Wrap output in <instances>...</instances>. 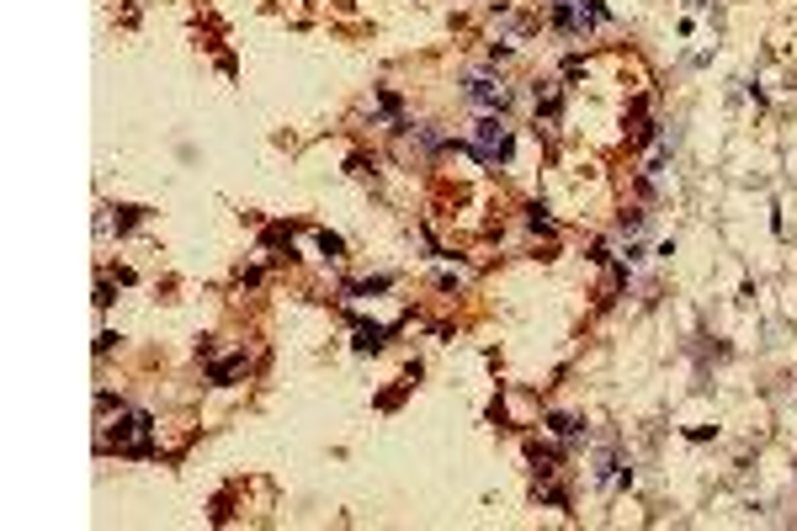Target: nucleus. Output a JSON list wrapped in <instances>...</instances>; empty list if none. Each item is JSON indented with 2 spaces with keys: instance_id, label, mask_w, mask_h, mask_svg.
<instances>
[{
  "instance_id": "7ed1b4c3",
  "label": "nucleus",
  "mask_w": 797,
  "mask_h": 531,
  "mask_svg": "<svg viewBox=\"0 0 797 531\" xmlns=\"http://www.w3.org/2000/svg\"><path fill=\"white\" fill-rule=\"evenodd\" d=\"M468 101H473V107H489V112H505L510 107V91H505V85H495V80H484V74H473V80H468Z\"/></svg>"
},
{
  "instance_id": "4468645a",
  "label": "nucleus",
  "mask_w": 797,
  "mask_h": 531,
  "mask_svg": "<svg viewBox=\"0 0 797 531\" xmlns=\"http://www.w3.org/2000/svg\"><path fill=\"white\" fill-rule=\"evenodd\" d=\"M112 346H117V335H112V329H101V335H96V356H112Z\"/></svg>"
},
{
  "instance_id": "9d476101",
  "label": "nucleus",
  "mask_w": 797,
  "mask_h": 531,
  "mask_svg": "<svg viewBox=\"0 0 797 531\" xmlns=\"http://www.w3.org/2000/svg\"><path fill=\"white\" fill-rule=\"evenodd\" d=\"M319 255H330V261H340V255H346V244H340V234H319Z\"/></svg>"
},
{
  "instance_id": "ddd939ff",
  "label": "nucleus",
  "mask_w": 797,
  "mask_h": 531,
  "mask_svg": "<svg viewBox=\"0 0 797 531\" xmlns=\"http://www.w3.org/2000/svg\"><path fill=\"white\" fill-rule=\"evenodd\" d=\"M112 298H117V292H112V282H96V308H112Z\"/></svg>"
},
{
  "instance_id": "2eb2a0df",
  "label": "nucleus",
  "mask_w": 797,
  "mask_h": 531,
  "mask_svg": "<svg viewBox=\"0 0 797 531\" xmlns=\"http://www.w3.org/2000/svg\"><path fill=\"white\" fill-rule=\"evenodd\" d=\"M553 6H569V0H553Z\"/></svg>"
},
{
  "instance_id": "0eeeda50",
  "label": "nucleus",
  "mask_w": 797,
  "mask_h": 531,
  "mask_svg": "<svg viewBox=\"0 0 797 531\" xmlns=\"http://www.w3.org/2000/svg\"><path fill=\"white\" fill-rule=\"evenodd\" d=\"M606 22H611L606 0H585V6H580V27H606Z\"/></svg>"
},
{
  "instance_id": "423d86ee",
  "label": "nucleus",
  "mask_w": 797,
  "mask_h": 531,
  "mask_svg": "<svg viewBox=\"0 0 797 531\" xmlns=\"http://www.w3.org/2000/svg\"><path fill=\"white\" fill-rule=\"evenodd\" d=\"M240 372H245V350H240V356H229V362H218V367H213V388H229Z\"/></svg>"
},
{
  "instance_id": "1a4fd4ad",
  "label": "nucleus",
  "mask_w": 797,
  "mask_h": 531,
  "mask_svg": "<svg viewBox=\"0 0 797 531\" xmlns=\"http://www.w3.org/2000/svg\"><path fill=\"white\" fill-rule=\"evenodd\" d=\"M138 218H144V207H117L112 223H117V234H133V229H138Z\"/></svg>"
},
{
  "instance_id": "f8f14e48",
  "label": "nucleus",
  "mask_w": 797,
  "mask_h": 531,
  "mask_svg": "<svg viewBox=\"0 0 797 531\" xmlns=\"http://www.w3.org/2000/svg\"><path fill=\"white\" fill-rule=\"evenodd\" d=\"M649 223V213H622V234H638Z\"/></svg>"
},
{
  "instance_id": "39448f33",
  "label": "nucleus",
  "mask_w": 797,
  "mask_h": 531,
  "mask_svg": "<svg viewBox=\"0 0 797 531\" xmlns=\"http://www.w3.org/2000/svg\"><path fill=\"white\" fill-rule=\"evenodd\" d=\"M526 457H531V468H537V478H553V473H558V452L537 447V441L526 447Z\"/></svg>"
},
{
  "instance_id": "20e7f679",
  "label": "nucleus",
  "mask_w": 797,
  "mask_h": 531,
  "mask_svg": "<svg viewBox=\"0 0 797 531\" xmlns=\"http://www.w3.org/2000/svg\"><path fill=\"white\" fill-rule=\"evenodd\" d=\"M356 350H383L388 346V329L383 324H356V340H351Z\"/></svg>"
},
{
  "instance_id": "f03ea898",
  "label": "nucleus",
  "mask_w": 797,
  "mask_h": 531,
  "mask_svg": "<svg viewBox=\"0 0 797 531\" xmlns=\"http://www.w3.org/2000/svg\"><path fill=\"white\" fill-rule=\"evenodd\" d=\"M479 149H484V159L510 165V155H516V138H510V128H505L500 117H484V122H479Z\"/></svg>"
},
{
  "instance_id": "6e6552de",
  "label": "nucleus",
  "mask_w": 797,
  "mask_h": 531,
  "mask_svg": "<svg viewBox=\"0 0 797 531\" xmlns=\"http://www.w3.org/2000/svg\"><path fill=\"white\" fill-rule=\"evenodd\" d=\"M547 431H553V435H564V441H569V435H580L585 425L574 420V414H547Z\"/></svg>"
},
{
  "instance_id": "f257e3e1",
  "label": "nucleus",
  "mask_w": 797,
  "mask_h": 531,
  "mask_svg": "<svg viewBox=\"0 0 797 531\" xmlns=\"http://www.w3.org/2000/svg\"><path fill=\"white\" fill-rule=\"evenodd\" d=\"M149 435H155V420L144 409H128L112 431H101V452H133V457H149Z\"/></svg>"
},
{
  "instance_id": "9b49d317",
  "label": "nucleus",
  "mask_w": 797,
  "mask_h": 531,
  "mask_svg": "<svg viewBox=\"0 0 797 531\" xmlns=\"http://www.w3.org/2000/svg\"><path fill=\"white\" fill-rule=\"evenodd\" d=\"M351 176H377V165L367 155H351Z\"/></svg>"
}]
</instances>
